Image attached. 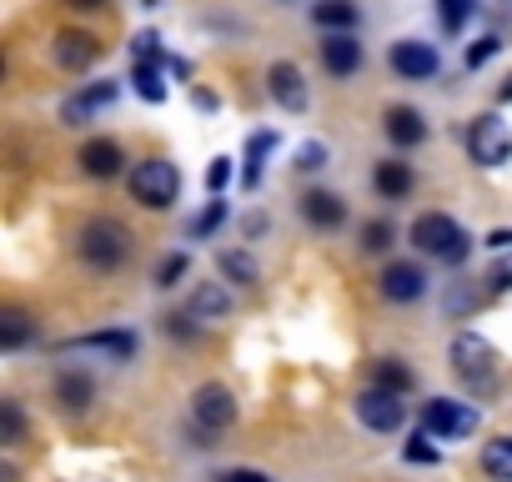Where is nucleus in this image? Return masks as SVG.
<instances>
[{
	"mask_svg": "<svg viewBox=\"0 0 512 482\" xmlns=\"http://www.w3.org/2000/svg\"><path fill=\"white\" fill-rule=\"evenodd\" d=\"M76 257L91 272H121L131 262V226H121L116 216H91L76 231Z\"/></svg>",
	"mask_w": 512,
	"mask_h": 482,
	"instance_id": "1",
	"label": "nucleus"
},
{
	"mask_svg": "<svg viewBox=\"0 0 512 482\" xmlns=\"http://www.w3.org/2000/svg\"><path fill=\"white\" fill-rule=\"evenodd\" d=\"M407 241H412V247H417L422 257L442 262V267H462V262L472 257V236H467L447 211H422V216L412 221Z\"/></svg>",
	"mask_w": 512,
	"mask_h": 482,
	"instance_id": "2",
	"label": "nucleus"
},
{
	"mask_svg": "<svg viewBox=\"0 0 512 482\" xmlns=\"http://www.w3.org/2000/svg\"><path fill=\"white\" fill-rule=\"evenodd\" d=\"M126 191H131L136 206L166 211V206H176V196H181V171H176V161H166V156L136 161V166L126 171Z\"/></svg>",
	"mask_w": 512,
	"mask_h": 482,
	"instance_id": "3",
	"label": "nucleus"
},
{
	"mask_svg": "<svg viewBox=\"0 0 512 482\" xmlns=\"http://www.w3.org/2000/svg\"><path fill=\"white\" fill-rule=\"evenodd\" d=\"M452 372L467 382V387H492V377H497V352H492V342L482 337V332H457L452 337Z\"/></svg>",
	"mask_w": 512,
	"mask_h": 482,
	"instance_id": "4",
	"label": "nucleus"
},
{
	"mask_svg": "<svg viewBox=\"0 0 512 482\" xmlns=\"http://www.w3.org/2000/svg\"><path fill=\"white\" fill-rule=\"evenodd\" d=\"M467 156L477 166H507L512 161V131H507V121L497 111L472 116V126H467Z\"/></svg>",
	"mask_w": 512,
	"mask_h": 482,
	"instance_id": "5",
	"label": "nucleus"
},
{
	"mask_svg": "<svg viewBox=\"0 0 512 482\" xmlns=\"http://www.w3.org/2000/svg\"><path fill=\"white\" fill-rule=\"evenodd\" d=\"M357 422L372 427V432H402L407 427V402L402 392H387V387H362L357 392Z\"/></svg>",
	"mask_w": 512,
	"mask_h": 482,
	"instance_id": "6",
	"label": "nucleus"
},
{
	"mask_svg": "<svg viewBox=\"0 0 512 482\" xmlns=\"http://www.w3.org/2000/svg\"><path fill=\"white\" fill-rule=\"evenodd\" d=\"M477 422H482V412H477L472 402H452V397H437V402H427V407H422V427H427L432 437H442V442L472 437V432H477Z\"/></svg>",
	"mask_w": 512,
	"mask_h": 482,
	"instance_id": "7",
	"label": "nucleus"
},
{
	"mask_svg": "<svg viewBox=\"0 0 512 482\" xmlns=\"http://www.w3.org/2000/svg\"><path fill=\"white\" fill-rule=\"evenodd\" d=\"M387 66H392L402 81H432V76L442 71V56H437V46H427V41L407 36V41H392Z\"/></svg>",
	"mask_w": 512,
	"mask_h": 482,
	"instance_id": "8",
	"label": "nucleus"
},
{
	"mask_svg": "<svg viewBox=\"0 0 512 482\" xmlns=\"http://www.w3.org/2000/svg\"><path fill=\"white\" fill-rule=\"evenodd\" d=\"M56 352H81V357H111V362H131L136 357V332L111 327V332H86V337H66Z\"/></svg>",
	"mask_w": 512,
	"mask_h": 482,
	"instance_id": "9",
	"label": "nucleus"
},
{
	"mask_svg": "<svg viewBox=\"0 0 512 482\" xmlns=\"http://www.w3.org/2000/svg\"><path fill=\"white\" fill-rule=\"evenodd\" d=\"M191 417H196L201 432H226V427L236 422V397H231V387H221V382L196 387V392H191Z\"/></svg>",
	"mask_w": 512,
	"mask_h": 482,
	"instance_id": "10",
	"label": "nucleus"
},
{
	"mask_svg": "<svg viewBox=\"0 0 512 482\" xmlns=\"http://www.w3.org/2000/svg\"><path fill=\"white\" fill-rule=\"evenodd\" d=\"M317 56H322L327 76H337V81L357 76V71H362V61H367V51H362L357 31H327V36L317 41Z\"/></svg>",
	"mask_w": 512,
	"mask_h": 482,
	"instance_id": "11",
	"label": "nucleus"
},
{
	"mask_svg": "<svg viewBox=\"0 0 512 482\" xmlns=\"http://www.w3.org/2000/svg\"><path fill=\"white\" fill-rule=\"evenodd\" d=\"M377 287H382L387 302L407 307V302H422V297H427V272H422L417 262H387L382 277H377Z\"/></svg>",
	"mask_w": 512,
	"mask_h": 482,
	"instance_id": "12",
	"label": "nucleus"
},
{
	"mask_svg": "<svg viewBox=\"0 0 512 482\" xmlns=\"http://www.w3.org/2000/svg\"><path fill=\"white\" fill-rule=\"evenodd\" d=\"M267 96H272L282 111L302 116V111H307V81H302V71H297L292 61H272V66H267Z\"/></svg>",
	"mask_w": 512,
	"mask_h": 482,
	"instance_id": "13",
	"label": "nucleus"
},
{
	"mask_svg": "<svg viewBox=\"0 0 512 482\" xmlns=\"http://www.w3.org/2000/svg\"><path fill=\"white\" fill-rule=\"evenodd\" d=\"M116 96H121V81H91L81 96H66V101H61V121H66V126H86V121H91L96 111H106Z\"/></svg>",
	"mask_w": 512,
	"mask_h": 482,
	"instance_id": "14",
	"label": "nucleus"
},
{
	"mask_svg": "<svg viewBox=\"0 0 512 482\" xmlns=\"http://www.w3.org/2000/svg\"><path fill=\"white\" fill-rule=\"evenodd\" d=\"M76 161H81V171H86V176H96V181H111V176H121V171H126V151H121V141H111V136L86 141Z\"/></svg>",
	"mask_w": 512,
	"mask_h": 482,
	"instance_id": "15",
	"label": "nucleus"
},
{
	"mask_svg": "<svg viewBox=\"0 0 512 482\" xmlns=\"http://www.w3.org/2000/svg\"><path fill=\"white\" fill-rule=\"evenodd\" d=\"M96 56H101V41L91 36V31H61L56 36V66L61 71H86V66H96Z\"/></svg>",
	"mask_w": 512,
	"mask_h": 482,
	"instance_id": "16",
	"label": "nucleus"
},
{
	"mask_svg": "<svg viewBox=\"0 0 512 482\" xmlns=\"http://www.w3.org/2000/svg\"><path fill=\"white\" fill-rule=\"evenodd\" d=\"M302 216H307V226H317V231H337V226L347 221V201H342L337 191L312 186V191H302Z\"/></svg>",
	"mask_w": 512,
	"mask_h": 482,
	"instance_id": "17",
	"label": "nucleus"
},
{
	"mask_svg": "<svg viewBox=\"0 0 512 482\" xmlns=\"http://www.w3.org/2000/svg\"><path fill=\"white\" fill-rule=\"evenodd\" d=\"M382 131H387V141H392L397 151H412V146L427 141V121H422L417 106H392L387 121H382Z\"/></svg>",
	"mask_w": 512,
	"mask_h": 482,
	"instance_id": "18",
	"label": "nucleus"
},
{
	"mask_svg": "<svg viewBox=\"0 0 512 482\" xmlns=\"http://www.w3.org/2000/svg\"><path fill=\"white\" fill-rule=\"evenodd\" d=\"M186 312H191L196 322H221V317L231 312V292L216 287V282H196L191 297H186Z\"/></svg>",
	"mask_w": 512,
	"mask_h": 482,
	"instance_id": "19",
	"label": "nucleus"
},
{
	"mask_svg": "<svg viewBox=\"0 0 512 482\" xmlns=\"http://www.w3.org/2000/svg\"><path fill=\"white\" fill-rule=\"evenodd\" d=\"M312 21L322 31H357L362 26V6H357V0H317Z\"/></svg>",
	"mask_w": 512,
	"mask_h": 482,
	"instance_id": "20",
	"label": "nucleus"
},
{
	"mask_svg": "<svg viewBox=\"0 0 512 482\" xmlns=\"http://www.w3.org/2000/svg\"><path fill=\"white\" fill-rule=\"evenodd\" d=\"M372 181H377V196H382V201H402L417 176H412V166H407L402 156H392V161H377V176H372Z\"/></svg>",
	"mask_w": 512,
	"mask_h": 482,
	"instance_id": "21",
	"label": "nucleus"
},
{
	"mask_svg": "<svg viewBox=\"0 0 512 482\" xmlns=\"http://www.w3.org/2000/svg\"><path fill=\"white\" fill-rule=\"evenodd\" d=\"M131 86H136L141 101L161 106V101H166V61H136V66H131Z\"/></svg>",
	"mask_w": 512,
	"mask_h": 482,
	"instance_id": "22",
	"label": "nucleus"
},
{
	"mask_svg": "<svg viewBox=\"0 0 512 482\" xmlns=\"http://www.w3.org/2000/svg\"><path fill=\"white\" fill-rule=\"evenodd\" d=\"M91 397H96V382H91L86 372H61V377H56V402H61L66 412H86Z\"/></svg>",
	"mask_w": 512,
	"mask_h": 482,
	"instance_id": "23",
	"label": "nucleus"
},
{
	"mask_svg": "<svg viewBox=\"0 0 512 482\" xmlns=\"http://www.w3.org/2000/svg\"><path fill=\"white\" fill-rule=\"evenodd\" d=\"M216 267H221V277L236 282V287H256V282H262V267H256V257L241 252V247H226V252L216 257Z\"/></svg>",
	"mask_w": 512,
	"mask_h": 482,
	"instance_id": "24",
	"label": "nucleus"
},
{
	"mask_svg": "<svg viewBox=\"0 0 512 482\" xmlns=\"http://www.w3.org/2000/svg\"><path fill=\"white\" fill-rule=\"evenodd\" d=\"M367 382H372V387H387V392H402V397H407L417 377H412V367H407V362H397V357H377Z\"/></svg>",
	"mask_w": 512,
	"mask_h": 482,
	"instance_id": "25",
	"label": "nucleus"
},
{
	"mask_svg": "<svg viewBox=\"0 0 512 482\" xmlns=\"http://www.w3.org/2000/svg\"><path fill=\"white\" fill-rule=\"evenodd\" d=\"M272 146H277V131H256V136L246 141V166H241V186H256V181H262V161L272 156Z\"/></svg>",
	"mask_w": 512,
	"mask_h": 482,
	"instance_id": "26",
	"label": "nucleus"
},
{
	"mask_svg": "<svg viewBox=\"0 0 512 482\" xmlns=\"http://www.w3.org/2000/svg\"><path fill=\"white\" fill-rule=\"evenodd\" d=\"M482 472L497 482H512V437H487L482 442Z\"/></svg>",
	"mask_w": 512,
	"mask_h": 482,
	"instance_id": "27",
	"label": "nucleus"
},
{
	"mask_svg": "<svg viewBox=\"0 0 512 482\" xmlns=\"http://www.w3.org/2000/svg\"><path fill=\"white\" fill-rule=\"evenodd\" d=\"M26 342H31V317H26L21 307H6V312H0V347L21 352Z\"/></svg>",
	"mask_w": 512,
	"mask_h": 482,
	"instance_id": "28",
	"label": "nucleus"
},
{
	"mask_svg": "<svg viewBox=\"0 0 512 482\" xmlns=\"http://www.w3.org/2000/svg\"><path fill=\"white\" fill-rule=\"evenodd\" d=\"M442 307L452 317H467L472 307H482V282H452V292L442 297Z\"/></svg>",
	"mask_w": 512,
	"mask_h": 482,
	"instance_id": "29",
	"label": "nucleus"
},
{
	"mask_svg": "<svg viewBox=\"0 0 512 482\" xmlns=\"http://www.w3.org/2000/svg\"><path fill=\"white\" fill-rule=\"evenodd\" d=\"M221 221H226V201H221V196H211V201H206V211H196V216H191L186 236H211Z\"/></svg>",
	"mask_w": 512,
	"mask_h": 482,
	"instance_id": "30",
	"label": "nucleus"
},
{
	"mask_svg": "<svg viewBox=\"0 0 512 482\" xmlns=\"http://www.w3.org/2000/svg\"><path fill=\"white\" fill-rule=\"evenodd\" d=\"M402 457H407V462H442V447H437V437L422 427V432H412V437H407Z\"/></svg>",
	"mask_w": 512,
	"mask_h": 482,
	"instance_id": "31",
	"label": "nucleus"
},
{
	"mask_svg": "<svg viewBox=\"0 0 512 482\" xmlns=\"http://www.w3.org/2000/svg\"><path fill=\"white\" fill-rule=\"evenodd\" d=\"M21 432H26V417H21V402H0V442L6 447H16L21 442Z\"/></svg>",
	"mask_w": 512,
	"mask_h": 482,
	"instance_id": "32",
	"label": "nucleus"
},
{
	"mask_svg": "<svg viewBox=\"0 0 512 482\" xmlns=\"http://www.w3.org/2000/svg\"><path fill=\"white\" fill-rule=\"evenodd\" d=\"M357 241H362V252H387L397 241V231H392V221H367Z\"/></svg>",
	"mask_w": 512,
	"mask_h": 482,
	"instance_id": "33",
	"label": "nucleus"
},
{
	"mask_svg": "<svg viewBox=\"0 0 512 482\" xmlns=\"http://www.w3.org/2000/svg\"><path fill=\"white\" fill-rule=\"evenodd\" d=\"M472 6H477V0H437V16H442L447 31H462L467 16H472Z\"/></svg>",
	"mask_w": 512,
	"mask_h": 482,
	"instance_id": "34",
	"label": "nucleus"
},
{
	"mask_svg": "<svg viewBox=\"0 0 512 482\" xmlns=\"http://www.w3.org/2000/svg\"><path fill=\"white\" fill-rule=\"evenodd\" d=\"M131 61H166L161 36H156V31H136V41H131Z\"/></svg>",
	"mask_w": 512,
	"mask_h": 482,
	"instance_id": "35",
	"label": "nucleus"
},
{
	"mask_svg": "<svg viewBox=\"0 0 512 482\" xmlns=\"http://www.w3.org/2000/svg\"><path fill=\"white\" fill-rule=\"evenodd\" d=\"M327 161H332V151H327L322 141H302V146H297V161H292V166H297V171H322Z\"/></svg>",
	"mask_w": 512,
	"mask_h": 482,
	"instance_id": "36",
	"label": "nucleus"
},
{
	"mask_svg": "<svg viewBox=\"0 0 512 482\" xmlns=\"http://www.w3.org/2000/svg\"><path fill=\"white\" fill-rule=\"evenodd\" d=\"M186 267H191V262H186V252L161 257V262H156V287H176V282L186 277Z\"/></svg>",
	"mask_w": 512,
	"mask_h": 482,
	"instance_id": "37",
	"label": "nucleus"
},
{
	"mask_svg": "<svg viewBox=\"0 0 512 482\" xmlns=\"http://www.w3.org/2000/svg\"><path fill=\"white\" fill-rule=\"evenodd\" d=\"M497 51H502V41H497V36H477V41L467 46V71H482Z\"/></svg>",
	"mask_w": 512,
	"mask_h": 482,
	"instance_id": "38",
	"label": "nucleus"
},
{
	"mask_svg": "<svg viewBox=\"0 0 512 482\" xmlns=\"http://www.w3.org/2000/svg\"><path fill=\"white\" fill-rule=\"evenodd\" d=\"M226 181H231V156H216V161L206 166V186H211V196H221Z\"/></svg>",
	"mask_w": 512,
	"mask_h": 482,
	"instance_id": "39",
	"label": "nucleus"
},
{
	"mask_svg": "<svg viewBox=\"0 0 512 482\" xmlns=\"http://www.w3.org/2000/svg\"><path fill=\"white\" fill-rule=\"evenodd\" d=\"M487 287H497V292H507V287H512V252H502V257L492 262V272H487Z\"/></svg>",
	"mask_w": 512,
	"mask_h": 482,
	"instance_id": "40",
	"label": "nucleus"
},
{
	"mask_svg": "<svg viewBox=\"0 0 512 482\" xmlns=\"http://www.w3.org/2000/svg\"><path fill=\"white\" fill-rule=\"evenodd\" d=\"M482 247H487V252H497V257H502V252H512V226L487 231V236H482Z\"/></svg>",
	"mask_w": 512,
	"mask_h": 482,
	"instance_id": "41",
	"label": "nucleus"
},
{
	"mask_svg": "<svg viewBox=\"0 0 512 482\" xmlns=\"http://www.w3.org/2000/svg\"><path fill=\"white\" fill-rule=\"evenodd\" d=\"M216 482H272L267 472H256V467H231V472H221Z\"/></svg>",
	"mask_w": 512,
	"mask_h": 482,
	"instance_id": "42",
	"label": "nucleus"
},
{
	"mask_svg": "<svg viewBox=\"0 0 512 482\" xmlns=\"http://www.w3.org/2000/svg\"><path fill=\"white\" fill-rule=\"evenodd\" d=\"M191 101H196V106H201V111H216V96H211V91H201V86H196V91H191Z\"/></svg>",
	"mask_w": 512,
	"mask_h": 482,
	"instance_id": "43",
	"label": "nucleus"
},
{
	"mask_svg": "<svg viewBox=\"0 0 512 482\" xmlns=\"http://www.w3.org/2000/svg\"><path fill=\"white\" fill-rule=\"evenodd\" d=\"M267 231V216H246V236H262Z\"/></svg>",
	"mask_w": 512,
	"mask_h": 482,
	"instance_id": "44",
	"label": "nucleus"
},
{
	"mask_svg": "<svg viewBox=\"0 0 512 482\" xmlns=\"http://www.w3.org/2000/svg\"><path fill=\"white\" fill-rule=\"evenodd\" d=\"M66 6H76V11H101L106 0H66Z\"/></svg>",
	"mask_w": 512,
	"mask_h": 482,
	"instance_id": "45",
	"label": "nucleus"
},
{
	"mask_svg": "<svg viewBox=\"0 0 512 482\" xmlns=\"http://www.w3.org/2000/svg\"><path fill=\"white\" fill-rule=\"evenodd\" d=\"M497 101H512V76H507V81L497 86Z\"/></svg>",
	"mask_w": 512,
	"mask_h": 482,
	"instance_id": "46",
	"label": "nucleus"
},
{
	"mask_svg": "<svg viewBox=\"0 0 512 482\" xmlns=\"http://www.w3.org/2000/svg\"><path fill=\"white\" fill-rule=\"evenodd\" d=\"M141 6H146V11H156V6H161V0H141Z\"/></svg>",
	"mask_w": 512,
	"mask_h": 482,
	"instance_id": "47",
	"label": "nucleus"
}]
</instances>
